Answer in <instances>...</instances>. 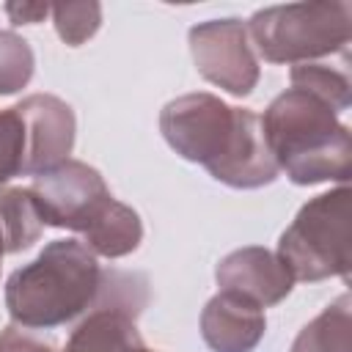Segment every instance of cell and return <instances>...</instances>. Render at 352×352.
Here are the masks:
<instances>
[{
    "mask_svg": "<svg viewBox=\"0 0 352 352\" xmlns=\"http://www.w3.org/2000/svg\"><path fill=\"white\" fill-rule=\"evenodd\" d=\"M162 129L173 148L201 160L228 184L250 187L270 182L275 173V162L258 138V118L248 110L226 107L214 96L198 94L168 104Z\"/></svg>",
    "mask_w": 352,
    "mask_h": 352,
    "instance_id": "1",
    "label": "cell"
},
{
    "mask_svg": "<svg viewBox=\"0 0 352 352\" xmlns=\"http://www.w3.org/2000/svg\"><path fill=\"white\" fill-rule=\"evenodd\" d=\"M99 286L94 256L74 239L52 242L30 267L8 280V311L28 327H50L88 305Z\"/></svg>",
    "mask_w": 352,
    "mask_h": 352,
    "instance_id": "2",
    "label": "cell"
},
{
    "mask_svg": "<svg viewBox=\"0 0 352 352\" xmlns=\"http://www.w3.org/2000/svg\"><path fill=\"white\" fill-rule=\"evenodd\" d=\"M28 192L41 223L80 228L85 231V236L104 220V214L116 204L104 190L99 173L80 162H66L60 168L44 170Z\"/></svg>",
    "mask_w": 352,
    "mask_h": 352,
    "instance_id": "3",
    "label": "cell"
},
{
    "mask_svg": "<svg viewBox=\"0 0 352 352\" xmlns=\"http://www.w3.org/2000/svg\"><path fill=\"white\" fill-rule=\"evenodd\" d=\"M192 52L201 66V72L226 85L234 94H248L256 80V63L250 58L245 28L236 19L201 25L190 33Z\"/></svg>",
    "mask_w": 352,
    "mask_h": 352,
    "instance_id": "4",
    "label": "cell"
},
{
    "mask_svg": "<svg viewBox=\"0 0 352 352\" xmlns=\"http://www.w3.org/2000/svg\"><path fill=\"white\" fill-rule=\"evenodd\" d=\"M261 314L258 305L250 302L242 292H223L206 305L204 314V336L220 352H245L261 336Z\"/></svg>",
    "mask_w": 352,
    "mask_h": 352,
    "instance_id": "5",
    "label": "cell"
},
{
    "mask_svg": "<svg viewBox=\"0 0 352 352\" xmlns=\"http://www.w3.org/2000/svg\"><path fill=\"white\" fill-rule=\"evenodd\" d=\"M25 116H30V124L38 129L33 135L30 160L25 162V170H52L55 162L69 151L72 146V113L66 104H60L52 96H33L25 104H19Z\"/></svg>",
    "mask_w": 352,
    "mask_h": 352,
    "instance_id": "6",
    "label": "cell"
},
{
    "mask_svg": "<svg viewBox=\"0 0 352 352\" xmlns=\"http://www.w3.org/2000/svg\"><path fill=\"white\" fill-rule=\"evenodd\" d=\"M138 344L140 338L129 316L121 311L102 308L77 327L63 352H126Z\"/></svg>",
    "mask_w": 352,
    "mask_h": 352,
    "instance_id": "7",
    "label": "cell"
},
{
    "mask_svg": "<svg viewBox=\"0 0 352 352\" xmlns=\"http://www.w3.org/2000/svg\"><path fill=\"white\" fill-rule=\"evenodd\" d=\"M38 212L33 206V198L30 192L25 190H8L0 195V231H6V248L8 250H19V248H28L36 234H38V226H36Z\"/></svg>",
    "mask_w": 352,
    "mask_h": 352,
    "instance_id": "8",
    "label": "cell"
},
{
    "mask_svg": "<svg viewBox=\"0 0 352 352\" xmlns=\"http://www.w3.org/2000/svg\"><path fill=\"white\" fill-rule=\"evenodd\" d=\"M22 146H25V116L16 107L3 110L0 113V182L25 170Z\"/></svg>",
    "mask_w": 352,
    "mask_h": 352,
    "instance_id": "9",
    "label": "cell"
},
{
    "mask_svg": "<svg viewBox=\"0 0 352 352\" xmlns=\"http://www.w3.org/2000/svg\"><path fill=\"white\" fill-rule=\"evenodd\" d=\"M33 55L28 44L11 33H0V94H11L30 77Z\"/></svg>",
    "mask_w": 352,
    "mask_h": 352,
    "instance_id": "10",
    "label": "cell"
},
{
    "mask_svg": "<svg viewBox=\"0 0 352 352\" xmlns=\"http://www.w3.org/2000/svg\"><path fill=\"white\" fill-rule=\"evenodd\" d=\"M55 22L66 41L80 44L85 36L96 30L99 6H55Z\"/></svg>",
    "mask_w": 352,
    "mask_h": 352,
    "instance_id": "11",
    "label": "cell"
},
{
    "mask_svg": "<svg viewBox=\"0 0 352 352\" xmlns=\"http://www.w3.org/2000/svg\"><path fill=\"white\" fill-rule=\"evenodd\" d=\"M0 352H50V346L30 338L28 333H19L16 327H8L0 336Z\"/></svg>",
    "mask_w": 352,
    "mask_h": 352,
    "instance_id": "12",
    "label": "cell"
},
{
    "mask_svg": "<svg viewBox=\"0 0 352 352\" xmlns=\"http://www.w3.org/2000/svg\"><path fill=\"white\" fill-rule=\"evenodd\" d=\"M47 11H50L47 6H8V14L14 16V22H36Z\"/></svg>",
    "mask_w": 352,
    "mask_h": 352,
    "instance_id": "13",
    "label": "cell"
},
{
    "mask_svg": "<svg viewBox=\"0 0 352 352\" xmlns=\"http://www.w3.org/2000/svg\"><path fill=\"white\" fill-rule=\"evenodd\" d=\"M126 352H148V349H143V344H138V346H132V349H126Z\"/></svg>",
    "mask_w": 352,
    "mask_h": 352,
    "instance_id": "14",
    "label": "cell"
},
{
    "mask_svg": "<svg viewBox=\"0 0 352 352\" xmlns=\"http://www.w3.org/2000/svg\"><path fill=\"white\" fill-rule=\"evenodd\" d=\"M0 253H3V231H0Z\"/></svg>",
    "mask_w": 352,
    "mask_h": 352,
    "instance_id": "15",
    "label": "cell"
}]
</instances>
